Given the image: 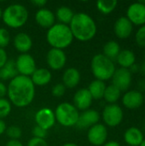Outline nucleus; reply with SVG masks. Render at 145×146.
Wrapping results in <instances>:
<instances>
[{"label": "nucleus", "instance_id": "nucleus-39", "mask_svg": "<svg viewBox=\"0 0 145 146\" xmlns=\"http://www.w3.org/2000/svg\"><path fill=\"white\" fill-rule=\"evenodd\" d=\"M138 91H139L140 92H145V79H140L138 82Z\"/></svg>", "mask_w": 145, "mask_h": 146}, {"label": "nucleus", "instance_id": "nucleus-33", "mask_svg": "<svg viewBox=\"0 0 145 146\" xmlns=\"http://www.w3.org/2000/svg\"><path fill=\"white\" fill-rule=\"evenodd\" d=\"M10 41L9 33L7 29L1 27L0 28V48L3 49L6 47Z\"/></svg>", "mask_w": 145, "mask_h": 146}, {"label": "nucleus", "instance_id": "nucleus-43", "mask_svg": "<svg viewBox=\"0 0 145 146\" xmlns=\"http://www.w3.org/2000/svg\"><path fill=\"white\" fill-rule=\"evenodd\" d=\"M7 129L6 124L3 120H0V135H2Z\"/></svg>", "mask_w": 145, "mask_h": 146}, {"label": "nucleus", "instance_id": "nucleus-7", "mask_svg": "<svg viewBox=\"0 0 145 146\" xmlns=\"http://www.w3.org/2000/svg\"><path fill=\"white\" fill-rule=\"evenodd\" d=\"M102 117L105 125L110 127L119 126L124 119V112L122 108L116 104H107L102 113Z\"/></svg>", "mask_w": 145, "mask_h": 146}, {"label": "nucleus", "instance_id": "nucleus-49", "mask_svg": "<svg viewBox=\"0 0 145 146\" xmlns=\"http://www.w3.org/2000/svg\"><path fill=\"white\" fill-rule=\"evenodd\" d=\"M144 104H145V94L144 95Z\"/></svg>", "mask_w": 145, "mask_h": 146}, {"label": "nucleus", "instance_id": "nucleus-30", "mask_svg": "<svg viewBox=\"0 0 145 146\" xmlns=\"http://www.w3.org/2000/svg\"><path fill=\"white\" fill-rule=\"evenodd\" d=\"M11 111V104L8 99L0 98V120L7 117Z\"/></svg>", "mask_w": 145, "mask_h": 146}, {"label": "nucleus", "instance_id": "nucleus-23", "mask_svg": "<svg viewBox=\"0 0 145 146\" xmlns=\"http://www.w3.org/2000/svg\"><path fill=\"white\" fill-rule=\"evenodd\" d=\"M30 79L34 86H43L51 80V73L47 68H37Z\"/></svg>", "mask_w": 145, "mask_h": 146}, {"label": "nucleus", "instance_id": "nucleus-21", "mask_svg": "<svg viewBox=\"0 0 145 146\" xmlns=\"http://www.w3.org/2000/svg\"><path fill=\"white\" fill-rule=\"evenodd\" d=\"M80 81V73L75 68H69L65 70L62 75V82L65 87L74 88Z\"/></svg>", "mask_w": 145, "mask_h": 146}, {"label": "nucleus", "instance_id": "nucleus-46", "mask_svg": "<svg viewBox=\"0 0 145 146\" xmlns=\"http://www.w3.org/2000/svg\"><path fill=\"white\" fill-rule=\"evenodd\" d=\"M62 146H79V145H76V144H74V143H67V144L63 145Z\"/></svg>", "mask_w": 145, "mask_h": 146}, {"label": "nucleus", "instance_id": "nucleus-17", "mask_svg": "<svg viewBox=\"0 0 145 146\" xmlns=\"http://www.w3.org/2000/svg\"><path fill=\"white\" fill-rule=\"evenodd\" d=\"M99 120H100V115L97 110H87L83 111V113L79 115L76 126L81 129L90 128L91 127L97 124Z\"/></svg>", "mask_w": 145, "mask_h": 146}, {"label": "nucleus", "instance_id": "nucleus-22", "mask_svg": "<svg viewBox=\"0 0 145 146\" xmlns=\"http://www.w3.org/2000/svg\"><path fill=\"white\" fill-rule=\"evenodd\" d=\"M115 60L120 65V68L129 69L136 63V55L131 50H121Z\"/></svg>", "mask_w": 145, "mask_h": 146}, {"label": "nucleus", "instance_id": "nucleus-9", "mask_svg": "<svg viewBox=\"0 0 145 146\" xmlns=\"http://www.w3.org/2000/svg\"><path fill=\"white\" fill-rule=\"evenodd\" d=\"M15 62L16 70L20 75L29 77L37 69L34 58L27 53L21 54Z\"/></svg>", "mask_w": 145, "mask_h": 146}, {"label": "nucleus", "instance_id": "nucleus-5", "mask_svg": "<svg viewBox=\"0 0 145 146\" xmlns=\"http://www.w3.org/2000/svg\"><path fill=\"white\" fill-rule=\"evenodd\" d=\"M2 19L4 24L9 27L19 28L25 25L28 20V11L24 5L13 3L9 5L3 11Z\"/></svg>", "mask_w": 145, "mask_h": 146}, {"label": "nucleus", "instance_id": "nucleus-14", "mask_svg": "<svg viewBox=\"0 0 145 146\" xmlns=\"http://www.w3.org/2000/svg\"><path fill=\"white\" fill-rule=\"evenodd\" d=\"M48 66L53 70H61L66 64L67 56L62 50L51 48L46 56Z\"/></svg>", "mask_w": 145, "mask_h": 146}, {"label": "nucleus", "instance_id": "nucleus-3", "mask_svg": "<svg viewBox=\"0 0 145 146\" xmlns=\"http://www.w3.org/2000/svg\"><path fill=\"white\" fill-rule=\"evenodd\" d=\"M46 39L52 48L63 50L72 44L73 36L68 25L56 23L48 29Z\"/></svg>", "mask_w": 145, "mask_h": 146}, {"label": "nucleus", "instance_id": "nucleus-4", "mask_svg": "<svg viewBox=\"0 0 145 146\" xmlns=\"http://www.w3.org/2000/svg\"><path fill=\"white\" fill-rule=\"evenodd\" d=\"M91 68L96 80L103 82L112 79L116 69L114 61L106 57L103 54H97L92 57Z\"/></svg>", "mask_w": 145, "mask_h": 146}, {"label": "nucleus", "instance_id": "nucleus-16", "mask_svg": "<svg viewBox=\"0 0 145 146\" xmlns=\"http://www.w3.org/2000/svg\"><path fill=\"white\" fill-rule=\"evenodd\" d=\"M73 105L79 110H87L92 104V97L87 88L79 89L73 96Z\"/></svg>", "mask_w": 145, "mask_h": 146}, {"label": "nucleus", "instance_id": "nucleus-20", "mask_svg": "<svg viewBox=\"0 0 145 146\" xmlns=\"http://www.w3.org/2000/svg\"><path fill=\"white\" fill-rule=\"evenodd\" d=\"M14 46L19 52L25 54L28 52L32 46V38L26 33H19L14 38Z\"/></svg>", "mask_w": 145, "mask_h": 146}, {"label": "nucleus", "instance_id": "nucleus-52", "mask_svg": "<svg viewBox=\"0 0 145 146\" xmlns=\"http://www.w3.org/2000/svg\"><path fill=\"white\" fill-rule=\"evenodd\" d=\"M127 146H128V145H127Z\"/></svg>", "mask_w": 145, "mask_h": 146}, {"label": "nucleus", "instance_id": "nucleus-51", "mask_svg": "<svg viewBox=\"0 0 145 146\" xmlns=\"http://www.w3.org/2000/svg\"><path fill=\"white\" fill-rule=\"evenodd\" d=\"M144 58H145V51H144Z\"/></svg>", "mask_w": 145, "mask_h": 146}, {"label": "nucleus", "instance_id": "nucleus-24", "mask_svg": "<svg viewBox=\"0 0 145 146\" xmlns=\"http://www.w3.org/2000/svg\"><path fill=\"white\" fill-rule=\"evenodd\" d=\"M106 87H107V86H106L105 82H103L102 80H95L91 82V84L89 85L87 89L93 99L99 100V99L103 98V94H104Z\"/></svg>", "mask_w": 145, "mask_h": 146}, {"label": "nucleus", "instance_id": "nucleus-41", "mask_svg": "<svg viewBox=\"0 0 145 146\" xmlns=\"http://www.w3.org/2000/svg\"><path fill=\"white\" fill-rule=\"evenodd\" d=\"M5 146H23V145L19 141V140H14V139H10L9 141L7 142Z\"/></svg>", "mask_w": 145, "mask_h": 146}, {"label": "nucleus", "instance_id": "nucleus-29", "mask_svg": "<svg viewBox=\"0 0 145 146\" xmlns=\"http://www.w3.org/2000/svg\"><path fill=\"white\" fill-rule=\"evenodd\" d=\"M117 4L116 0H99L97 2V8L102 14L109 15L115 9Z\"/></svg>", "mask_w": 145, "mask_h": 146}, {"label": "nucleus", "instance_id": "nucleus-36", "mask_svg": "<svg viewBox=\"0 0 145 146\" xmlns=\"http://www.w3.org/2000/svg\"><path fill=\"white\" fill-rule=\"evenodd\" d=\"M27 146H49L45 139H38V138H32L28 143Z\"/></svg>", "mask_w": 145, "mask_h": 146}, {"label": "nucleus", "instance_id": "nucleus-47", "mask_svg": "<svg viewBox=\"0 0 145 146\" xmlns=\"http://www.w3.org/2000/svg\"><path fill=\"white\" fill-rule=\"evenodd\" d=\"M139 146H145V138H144V139L142 141V143L140 144V145Z\"/></svg>", "mask_w": 145, "mask_h": 146}, {"label": "nucleus", "instance_id": "nucleus-18", "mask_svg": "<svg viewBox=\"0 0 145 146\" xmlns=\"http://www.w3.org/2000/svg\"><path fill=\"white\" fill-rule=\"evenodd\" d=\"M123 138L125 143L128 146H139L144 139V135L140 128L131 127L125 131Z\"/></svg>", "mask_w": 145, "mask_h": 146}, {"label": "nucleus", "instance_id": "nucleus-37", "mask_svg": "<svg viewBox=\"0 0 145 146\" xmlns=\"http://www.w3.org/2000/svg\"><path fill=\"white\" fill-rule=\"evenodd\" d=\"M8 55L4 49L0 48V68L7 62L8 61Z\"/></svg>", "mask_w": 145, "mask_h": 146}, {"label": "nucleus", "instance_id": "nucleus-15", "mask_svg": "<svg viewBox=\"0 0 145 146\" xmlns=\"http://www.w3.org/2000/svg\"><path fill=\"white\" fill-rule=\"evenodd\" d=\"M114 32L117 38L126 39L132 34L133 25L126 16H121L115 22Z\"/></svg>", "mask_w": 145, "mask_h": 146}, {"label": "nucleus", "instance_id": "nucleus-19", "mask_svg": "<svg viewBox=\"0 0 145 146\" xmlns=\"http://www.w3.org/2000/svg\"><path fill=\"white\" fill-rule=\"evenodd\" d=\"M55 14L47 9H40L35 15V21L38 26L44 28H50L55 24Z\"/></svg>", "mask_w": 145, "mask_h": 146}, {"label": "nucleus", "instance_id": "nucleus-35", "mask_svg": "<svg viewBox=\"0 0 145 146\" xmlns=\"http://www.w3.org/2000/svg\"><path fill=\"white\" fill-rule=\"evenodd\" d=\"M32 135L34 138H38V139H44V138L47 136V130L38 127V126H36L33 127L32 131Z\"/></svg>", "mask_w": 145, "mask_h": 146}, {"label": "nucleus", "instance_id": "nucleus-42", "mask_svg": "<svg viewBox=\"0 0 145 146\" xmlns=\"http://www.w3.org/2000/svg\"><path fill=\"white\" fill-rule=\"evenodd\" d=\"M130 72L132 74H136V73H138L139 72V65H138L137 63L133 64L130 68H129Z\"/></svg>", "mask_w": 145, "mask_h": 146}, {"label": "nucleus", "instance_id": "nucleus-2", "mask_svg": "<svg viewBox=\"0 0 145 146\" xmlns=\"http://www.w3.org/2000/svg\"><path fill=\"white\" fill-rule=\"evenodd\" d=\"M68 27L73 38L82 42L92 39L97 31V24L92 17L83 12L74 14Z\"/></svg>", "mask_w": 145, "mask_h": 146}, {"label": "nucleus", "instance_id": "nucleus-8", "mask_svg": "<svg viewBox=\"0 0 145 146\" xmlns=\"http://www.w3.org/2000/svg\"><path fill=\"white\" fill-rule=\"evenodd\" d=\"M112 85L117 87L121 92H126L132 86V74L127 68H119L112 77Z\"/></svg>", "mask_w": 145, "mask_h": 146}, {"label": "nucleus", "instance_id": "nucleus-50", "mask_svg": "<svg viewBox=\"0 0 145 146\" xmlns=\"http://www.w3.org/2000/svg\"><path fill=\"white\" fill-rule=\"evenodd\" d=\"M141 3H144V4L145 5V1H141Z\"/></svg>", "mask_w": 145, "mask_h": 146}, {"label": "nucleus", "instance_id": "nucleus-40", "mask_svg": "<svg viewBox=\"0 0 145 146\" xmlns=\"http://www.w3.org/2000/svg\"><path fill=\"white\" fill-rule=\"evenodd\" d=\"M32 3L37 7H44L46 3H47V1L46 0H32Z\"/></svg>", "mask_w": 145, "mask_h": 146}, {"label": "nucleus", "instance_id": "nucleus-28", "mask_svg": "<svg viewBox=\"0 0 145 146\" xmlns=\"http://www.w3.org/2000/svg\"><path fill=\"white\" fill-rule=\"evenodd\" d=\"M73 15H74L73 11L67 6L60 7L56 10V16L57 20L60 21V23L64 25L70 24V22L73 18Z\"/></svg>", "mask_w": 145, "mask_h": 146}, {"label": "nucleus", "instance_id": "nucleus-1", "mask_svg": "<svg viewBox=\"0 0 145 146\" xmlns=\"http://www.w3.org/2000/svg\"><path fill=\"white\" fill-rule=\"evenodd\" d=\"M7 94L10 104L18 108H24L31 104L33 101L35 86L30 77L18 74L9 83Z\"/></svg>", "mask_w": 145, "mask_h": 146}, {"label": "nucleus", "instance_id": "nucleus-48", "mask_svg": "<svg viewBox=\"0 0 145 146\" xmlns=\"http://www.w3.org/2000/svg\"><path fill=\"white\" fill-rule=\"evenodd\" d=\"M2 15H3V11H2V9H1V8H0V19L2 18Z\"/></svg>", "mask_w": 145, "mask_h": 146}, {"label": "nucleus", "instance_id": "nucleus-25", "mask_svg": "<svg viewBox=\"0 0 145 146\" xmlns=\"http://www.w3.org/2000/svg\"><path fill=\"white\" fill-rule=\"evenodd\" d=\"M18 75L14 60H8L7 62L0 68V80H12Z\"/></svg>", "mask_w": 145, "mask_h": 146}, {"label": "nucleus", "instance_id": "nucleus-10", "mask_svg": "<svg viewBox=\"0 0 145 146\" xmlns=\"http://www.w3.org/2000/svg\"><path fill=\"white\" fill-rule=\"evenodd\" d=\"M133 26H144L145 25V5L139 2L131 3L126 9V16Z\"/></svg>", "mask_w": 145, "mask_h": 146}, {"label": "nucleus", "instance_id": "nucleus-6", "mask_svg": "<svg viewBox=\"0 0 145 146\" xmlns=\"http://www.w3.org/2000/svg\"><path fill=\"white\" fill-rule=\"evenodd\" d=\"M54 113L56 121L60 125L66 127L76 126L79 117V110L73 104L69 103H62L59 104Z\"/></svg>", "mask_w": 145, "mask_h": 146}, {"label": "nucleus", "instance_id": "nucleus-38", "mask_svg": "<svg viewBox=\"0 0 145 146\" xmlns=\"http://www.w3.org/2000/svg\"><path fill=\"white\" fill-rule=\"evenodd\" d=\"M7 95V86L0 81V98H4Z\"/></svg>", "mask_w": 145, "mask_h": 146}, {"label": "nucleus", "instance_id": "nucleus-11", "mask_svg": "<svg viewBox=\"0 0 145 146\" xmlns=\"http://www.w3.org/2000/svg\"><path fill=\"white\" fill-rule=\"evenodd\" d=\"M88 141L95 146L103 145L108 139V129L105 125L97 123L91 127L87 133Z\"/></svg>", "mask_w": 145, "mask_h": 146}, {"label": "nucleus", "instance_id": "nucleus-45", "mask_svg": "<svg viewBox=\"0 0 145 146\" xmlns=\"http://www.w3.org/2000/svg\"><path fill=\"white\" fill-rule=\"evenodd\" d=\"M139 72L145 76V61L142 63L141 66H139Z\"/></svg>", "mask_w": 145, "mask_h": 146}, {"label": "nucleus", "instance_id": "nucleus-12", "mask_svg": "<svg viewBox=\"0 0 145 146\" xmlns=\"http://www.w3.org/2000/svg\"><path fill=\"white\" fill-rule=\"evenodd\" d=\"M121 102L127 110H138L144 104V94L138 90H128L122 96Z\"/></svg>", "mask_w": 145, "mask_h": 146}, {"label": "nucleus", "instance_id": "nucleus-13", "mask_svg": "<svg viewBox=\"0 0 145 146\" xmlns=\"http://www.w3.org/2000/svg\"><path fill=\"white\" fill-rule=\"evenodd\" d=\"M35 122L37 126L49 130L56 123V116L54 111L50 108H42L35 114Z\"/></svg>", "mask_w": 145, "mask_h": 146}, {"label": "nucleus", "instance_id": "nucleus-27", "mask_svg": "<svg viewBox=\"0 0 145 146\" xmlns=\"http://www.w3.org/2000/svg\"><path fill=\"white\" fill-rule=\"evenodd\" d=\"M121 92L114 85H109L105 89L103 98L108 103V104H113L118 102V100L121 98Z\"/></svg>", "mask_w": 145, "mask_h": 146}, {"label": "nucleus", "instance_id": "nucleus-44", "mask_svg": "<svg viewBox=\"0 0 145 146\" xmlns=\"http://www.w3.org/2000/svg\"><path fill=\"white\" fill-rule=\"evenodd\" d=\"M103 146H121V145L117 142V141H109V142H106Z\"/></svg>", "mask_w": 145, "mask_h": 146}, {"label": "nucleus", "instance_id": "nucleus-31", "mask_svg": "<svg viewBox=\"0 0 145 146\" xmlns=\"http://www.w3.org/2000/svg\"><path fill=\"white\" fill-rule=\"evenodd\" d=\"M135 41L139 47L145 48V25L141 26L137 30L135 33Z\"/></svg>", "mask_w": 145, "mask_h": 146}, {"label": "nucleus", "instance_id": "nucleus-26", "mask_svg": "<svg viewBox=\"0 0 145 146\" xmlns=\"http://www.w3.org/2000/svg\"><path fill=\"white\" fill-rule=\"evenodd\" d=\"M121 46L118 42L115 40L108 41L103 46V55L110 60H115L119 53L121 52Z\"/></svg>", "mask_w": 145, "mask_h": 146}, {"label": "nucleus", "instance_id": "nucleus-32", "mask_svg": "<svg viewBox=\"0 0 145 146\" xmlns=\"http://www.w3.org/2000/svg\"><path fill=\"white\" fill-rule=\"evenodd\" d=\"M6 133L10 139L18 140L21 136V129L16 126H11L6 129Z\"/></svg>", "mask_w": 145, "mask_h": 146}, {"label": "nucleus", "instance_id": "nucleus-34", "mask_svg": "<svg viewBox=\"0 0 145 146\" xmlns=\"http://www.w3.org/2000/svg\"><path fill=\"white\" fill-rule=\"evenodd\" d=\"M66 92V87L63 84H56L52 87V95L56 98H61L64 95Z\"/></svg>", "mask_w": 145, "mask_h": 146}]
</instances>
